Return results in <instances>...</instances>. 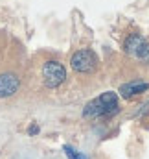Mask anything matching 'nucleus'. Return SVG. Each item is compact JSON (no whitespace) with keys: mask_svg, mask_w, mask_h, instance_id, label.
Wrapping results in <instances>:
<instances>
[{"mask_svg":"<svg viewBox=\"0 0 149 159\" xmlns=\"http://www.w3.org/2000/svg\"><path fill=\"white\" fill-rule=\"evenodd\" d=\"M118 111V96L116 93H103L101 96L94 98L92 102L87 104L85 107V117H105V115H112Z\"/></svg>","mask_w":149,"mask_h":159,"instance_id":"1","label":"nucleus"},{"mask_svg":"<svg viewBox=\"0 0 149 159\" xmlns=\"http://www.w3.org/2000/svg\"><path fill=\"white\" fill-rule=\"evenodd\" d=\"M70 63H72V69H74L75 72L87 74V72H92L96 69L98 57H96V54L92 50H79V52H75L74 56H72Z\"/></svg>","mask_w":149,"mask_h":159,"instance_id":"2","label":"nucleus"},{"mask_svg":"<svg viewBox=\"0 0 149 159\" xmlns=\"http://www.w3.org/2000/svg\"><path fill=\"white\" fill-rule=\"evenodd\" d=\"M42 78H44V83L48 85V87H57V85H61L65 78H66V70H65V67L61 65V63H57V61H48V63H44V67H42Z\"/></svg>","mask_w":149,"mask_h":159,"instance_id":"3","label":"nucleus"},{"mask_svg":"<svg viewBox=\"0 0 149 159\" xmlns=\"http://www.w3.org/2000/svg\"><path fill=\"white\" fill-rule=\"evenodd\" d=\"M125 50L127 54L138 57L140 61L149 63V43L140 35H131L129 39L125 41Z\"/></svg>","mask_w":149,"mask_h":159,"instance_id":"4","label":"nucleus"},{"mask_svg":"<svg viewBox=\"0 0 149 159\" xmlns=\"http://www.w3.org/2000/svg\"><path fill=\"white\" fill-rule=\"evenodd\" d=\"M17 89H19V78L15 74H11V72L0 74V98L15 94Z\"/></svg>","mask_w":149,"mask_h":159,"instance_id":"5","label":"nucleus"},{"mask_svg":"<svg viewBox=\"0 0 149 159\" xmlns=\"http://www.w3.org/2000/svg\"><path fill=\"white\" fill-rule=\"evenodd\" d=\"M147 89H149V83L133 81V83H125V85H121V87H120V93H121V96L129 98V96L140 94V93H144V91H147Z\"/></svg>","mask_w":149,"mask_h":159,"instance_id":"6","label":"nucleus"},{"mask_svg":"<svg viewBox=\"0 0 149 159\" xmlns=\"http://www.w3.org/2000/svg\"><path fill=\"white\" fill-rule=\"evenodd\" d=\"M65 154H66L70 159H88L87 156H83V154H79V152H75L72 146H65Z\"/></svg>","mask_w":149,"mask_h":159,"instance_id":"7","label":"nucleus"}]
</instances>
